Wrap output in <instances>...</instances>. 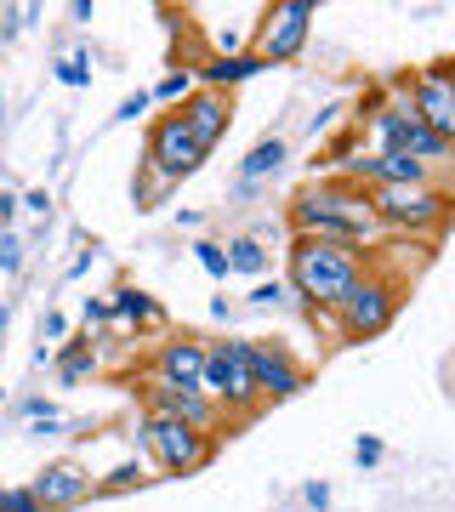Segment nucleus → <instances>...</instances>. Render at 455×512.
<instances>
[{
	"mask_svg": "<svg viewBox=\"0 0 455 512\" xmlns=\"http://www.w3.org/2000/svg\"><path fill=\"white\" fill-rule=\"evenodd\" d=\"M200 376H205V336H165L148 359V382L200 387Z\"/></svg>",
	"mask_w": 455,
	"mask_h": 512,
	"instance_id": "ddd939ff",
	"label": "nucleus"
},
{
	"mask_svg": "<svg viewBox=\"0 0 455 512\" xmlns=\"http://www.w3.org/2000/svg\"><path fill=\"white\" fill-rule=\"evenodd\" d=\"M18 416H29V427H35V421H63V416H57V404H52V399H40V393L18 399Z\"/></svg>",
	"mask_w": 455,
	"mask_h": 512,
	"instance_id": "bb28decb",
	"label": "nucleus"
},
{
	"mask_svg": "<svg viewBox=\"0 0 455 512\" xmlns=\"http://www.w3.org/2000/svg\"><path fill=\"white\" fill-rule=\"evenodd\" d=\"M245 359H251L256 399H268V404H285V399H296V393L308 387V370L296 365V353L285 348V342H262V336H256Z\"/></svg>",
	"mask_w": 455,
	"mask_h": 512,
	"instance_id": "9d476101",
	"label": "nucleus"
},
{
	"mask_svg": "<svg viewBox=\"0 0 455 512\" xmlns=\"http://www.w3.org/2000/svg\"><path fill=\"white\" fill-rule=\"evenodd\" d=\"M131 439H137V450H143L165 478H188V473H200V467L217 461V439H211V433H194V427L165 421V416H154V410L137 416Z\"/></svg>",
	"mask_w": 455,
	"mask_h": 512,
	"instance_id": "7ed1b4c3",
	"label": "nucleus"
},
{
	"mask_svg": "<svg viewBox=\"0 0 455 512\" xmlns=\"http://www.w3.org/2000/svg\"><path fill=\"white\" fill-rule=\"evenodd\" d=\"M410 114H416L427 131H438L444 143L455 148V63H433L410 80Z\"/></svg>",
	"mask_w": 455,
	"mask_h": 512,
	"instance_id": "1a4fd4ad",
	"label": "nucleus"
},
{
	"mask_svg": "<svg viewBox=\"0 0 455 512\" xmlns=\"http://www.w3.org/2000/svg\"><path fill=\"white\" fill-rule=\"evenodd\" d=\"M109 308H114V319H120L126 330H154V325H165V308L143 291V285H120V291L109 296Z\"/></svg>",
	"mask_w": 455,
	"mask_h": 512,
	"instance_id": "dca6fc26",
	"label": "nucleus"
},
{
	"mask_svg": "<svg viewBox=\"0 0 455 512\" xmlns=\"http://www.w3.org/2000/svg\"><path fill=\"white\" fill-rule=\"evenodd\" d=\"M177 114H182V126H188V137L211 154V148L228 137V126H234V97L194 86V97H188V103H177Z\"/></svg>",
	"mask_w": 455,
	"mask_h": 512,
	"instance_id": "4468645a",
	"label": "nucleus"
},
{
	"mask_svg": "<svg viewBox=\"0 0 455 512\" xmlns=\"http://www.w3.org/2000/svg\"><path fill=\"white\" fill-rule=\"evenodd\" d=\"M23 268V239L12 228H0V274H18Z\"/></svg>",
	"mask_w": 455,
	"mask_h": 512,
	"instance_id": "a878e982",
	"label": "nucleus"
},
{
	"mask_svg": "<svg viewBox=\"0 0 455 512\" xmlns=\"http://www.w3.org/2000/svg\"><path fill=\"white\" fill-rule=\"evenodd\" d=\"M393 313H399V285L382 279V274H364L359 285L342 296V308H336L342 342H370V336H382V330L393 325Z\"/></svg>",
	"mask_w": 455,
	"mask_h": 512,
	"instance_id": "0eeeda50",
	"label": "nucleus"
},
{
	"mask_svg": "<svg viewBox=\"0 0 455 512\" xmlns=\"http://www.w3.org/2000/svg\"><path fill=\"white\" fill-rule=\"evenodd\" d=\"M131 194H137V211H154V205H160L165 194H171V183H165V177H154V171H148V183H143V188H131Z\"/></svg>",
	"mask_w": 455,
	"mask_h": 512,
	"instance_id": "cd10ccee",
	"label": "nucleus"
},
{
	"mask_svg": "<svg viewBox=\"0 0 455 512\" xmlns=\"http://www.w3.org/2000/svg\"><path fill=\"white\" fill-rule=\"evenodd\" d=\"M40 342H69V319L57 308H46V319H40Z\"/></svg>",
	"mask_w": 455,
	"mask_h": 512,
	"instance_id": "c756f323",
	"label": "nucleus"
},
{
	"mask_svg": "<svg viewBox=\"0 0 455 512\" xmlns=\"http://www.w3.org/2000/svg\"><path fill=\"white\" fill-rule=\"evenodd\" d=\"M313 18H319L313 0H273V6H262V29H256L251 57H262L268 69L273 63H296L313 35Z\"/></svg>",
	"mask_w": 455,
	"mask_h": 512,
	"instance_id": "423d86ee",
	"label": "nucleus"
},
{
	"mask_svg": "<svg viewBox=\"0 0 455 512\" xmlns=\"http://www.w3.org/2000/svg\"><path fill=\"white\" fill-rule=\"evenodd\" d=\"M0 512H40L29 484H0Z\"/></svg>",
	"mask_w": 455,
	"mask_h": 512,
	"instance_id": "393cba45",
	"label": "nucleus"
},
{
	"mask_svg": "<svg viewBox=\"0 0 455 512\" xmlns=\"http://www.w3.org/2000/svg\"><path fill=\"white\" fill-rule=\"evenodd\" d=\"M57 80H63V86H74V92H80V86H91V57L86 52H69L63 63H57Z\"/></svg>",
	"mask_w": 455,
	"mask_h": 512,
	"instance_id": "b1692460",
	"label": "nucleus"
},
{
	"mask_svg": "<svg viewBox=\"0 0 455 512\" xmlns=\"http://www.w3.org/2000/svg\"><path fill=\"white\" fill-rule=\"evenodd\" d=\"M245 353H251V336H211L205 342V376H200V393H211L222 410H239V416H251L262 404Z\"/></svg>",
	"mask_w": 455,
	"mask_h": 512,
	"instance_id": "39448f33",
	"label": "nucleus"
},
{
	"mask_svg": "<svg viewBox=\"0 0 455 512\" xmlns=\"http://www.w3.org/2000/svg\"><path fill=\"white\" fill-rule=\"evenodd\" d=\"M23 211H35V217H52V194H46V188H35V194H23Z\"/></svg>",
	"mask_w": 455,
	"mask_h": 512,
	"instance_id": "473e14b6",
	"label": "nucleus"
},
{
	"mask_svg": "<svg viewBox=\"0 0 455 512\" xmlns=\"http://www.w3.org/2000/svg\"><path fill=\"white\" fill-rule=\"evenodd\" d=\"M91 370H97V342H91V336H74V342L57 348V382L63 387H80Z\"/></svg>",
	"mask_w": 455,
	"mask_h": 512,
	"instance_id": "a211bd4d",
	"label": "nucleus"
},
{
	"mask_svg": "<svg viewBox=\"0 0 455 512\" xmlns=\"http://www.w3.org/2000/svg\"><path fill=\"white\" fill-rule=\"evenodd\" d=\"M370 274V262L364 251L353 245H330V239H302L291 234V251H285V285L302 308L313 313H336L342 308V296Z\"/></svg>",
	"mask_w": 455,
	"mask_h": 512,
	"instance_id": "f03ea898",
	"label": "nucleus"
},
{
	"mask_svg": "<svg viewBox=\"0 0 455 512\" xmlns=\"http://www.w3.org/2000/svg\"><path fill=\"white\" fill-rule=\"evenodd\" d=\"M143 484H148V467H143V461H120L114 473L97 478V490H103V495H126V490H143Z\"/></svg>",
	"mask_w": 455,
	"mask_h": 512,
	"instance_id": "aec40b11",
	"label": "nucleus"
},
{
	"mask_svg": "<svg viewBox=\"0 0 455 512\" xmlns=\"http://www.w3.org/2000/svg\"><path fill=\"white\" fill-rule=\"evenodd\" d=\"M285 160H291V148H285V137H273V131H268V137H262V143H256L251 154H245V160H239V183H245V188H256L262 177H273V171H279Z\"/></svg>",
	"mask_w": 455,
	"mask_h": 512,
	"instance_id": "f3484780",
	"label": "nucleus"
},
{
	"mask_svg": "<svg viewBox=\"0 0 455 512\" xmlns=\"http://www.w3.org/2000/svg\"><path fill=\"white\" fill-rule=\"evenodd\" d=\"M382 456H387L382 439H359V444H353V461H359V467H376Z\"/></svg>",
	"mask_w": 455,
	"mask_h": 512,
	"instance_id": "2f4dec72",
	"label": "nucleus"
},
{
	"mask_svg": "<svg viewBox=\"0 0 455 512\" xmlns=\"http://www.w3.org/2000/svg\"><path fill=\"white\" fill-rule=\"evenodd\" d=\"M148 103H154V97H148V92H131L126 103L114 109V120H120V126H131V120H143V114H148Z\"/></svg>",
	"mask_w": 455,
	"mask_h": 512,
	"instance_id": "c85d7f7f",
	"label": "nucleus"
},
{
	"mask_svg": "<svg viewBox=\"0 0 455 512\" xmlns=\"http://www.w3.org/2000/svg\"><path fill=\"white\" fill-rule=\"evenodd\" d=\"M29 490H35L40 512H74L80 501L97 495V478H91L80 461H46V467L29 478Z\"/></svg>",
	"mask_w": 455,
	"mask_h": 512,
	"instance_id": "f8f14e48",
	"label": "nucleus"
},
{
	"mask_svg": "<svg viewBox=\"0 0 455 512\" xmlns=\"http://www.w3.org/2000/svg\"><path fill=\"white\" fill-rule=\"evenodd\" d=\"M91 325H114L109 296H86V330H91Z\"/></svg>",
	"mask_w": 455,
	"mask_h": 512,
	"instance_id": "7c9ffc66",
	"label": "nucleus"
},
{
	"mask_svg": "<svg viewBox=\"0 0 455 512\" xmlns=\"http://www.w3.org/2000/svg\"><path fill=\"white\" fill-rule=\"evenodd\" d=\"M228 251V274H245V279H268V245L256 234L234 239V245H222Z\"/></svg>",
	"mask_w": 455,
	"mask_h": 512,
	"instance_id": "6ab92c4d",
	"label": "nucleus"
},
{
	"mask_svg": "<svg viewBox=\"0 0 455 512\" xmlns=\"http://www.w3.org/2000/svg\"><path fill=\"white\" fill-rule=\"evenodd\" d=\"M370 211H376V222L382 228H393V234H438L444 222H450L455 211V194L444 183H421V188H370Z\"/></svg>",
	"mask_w": 455,
	"mask_h": 512,
	"instance_id": "20e7f679",
	"label": "nucleus"
},
{
	"mask_svg": "<svg viewBox=\"0 0 455 512\" xmlns=\"http://www.w3.org/2000/svg\"><path fill=\"white\" fill-rule=\"evenodd\" d=\"M0 404H6V387H0Z\"/></svg>",
	"mask_w": 455,
	"mask_h": 512,
	"instance_id": "c9c22d12",
	"label": "nucleus"
},
{
	"mask_svg": "<svg viewBox=\"0 0 455 512\" xmlns=\"http://www.w3.org/2000/svg\"><path fill=\"white\" fill-rule=\"evenodd\" d=\"M262 69H268V63H262V57H251V52H217L200 74H194V80H200L205 92H234V86L256 80Z\"/></svg>",
	"mask_w": 455,
	"mask_h": 512,
	"instance_id": "2eb2a0df",
	"label": "nucleus"
},
{
	"mask_svg": "<svg viewBox=\"0 0 455 512\" xmlns=\"http://www.w3.org/2000/svg\"><path fill=\"white\" fill-rule=\"evenodd\" d=\"M23 205H18V194L12 188H0V228H12V217H18Z\"/></svg>",
	"mask_w": 455,
	"mask_h": 512,
	"instance_id": "f704fd0d",
	"label": "nucleus"
},
{
	"mask_svg": "<svg viewBox=\"0 0 455 512\" xmlns=\"http://www.w3.org/2000/svg\"><path fill=\"white\" fill-rule=\"evenodd\" d=\"M143 404L154 410V416L182 421V427H194V433H211V439H217V427H222V404L211 399V393H200V387L148 382V387H143Z\"/></svg>",
	"mask_w": 455,
	"mask_h": 512,
	"instance_id": "9b49d317",
	"label": "nucleus"
},
{
	"mask_svg": "<svg viewBox=\"0 0 455 512\" xmlns=\"http://www.w3.org/2000/svg\"><path fill=\"white\" fill-rule=\"evenodd\" d=\"M194 262H200L211 279H228V251H222L217 239H194Z\"/></svg>",
	"mask_w": 455,
	"mask_h": 512,
	"instance_id": "5701e85b",
	"label": "nucleus"
},
{
	"mask_svg": "<svg viewBox=\"0 0 455 512\" xmlns=\"http://www.w3.org/2000/svg\"><path fill=\"white\" fill-rule=\"evenodd\" d=\"M291 228L302 239H330V245H353V251H370L382 239V222L370 211V188L347 183V177L302 188L291 200Z\"/></svg>",
	"mask_w": 455,
	"mask_h": 512,
	"instance_id": "f257e3e1",
	"label": "nucleus"
},
{
	"mask_svg": "<svg viewBox=\"0 0 455 512\" xmlns=\"http://www.w3.org/2000/svg\"><path fill=\"white\" fill-rule=\"evenodd\" d=\"M205 160H211V154H205L194 137H188V126H182L177 109L160 114V120L148 126V171H154V177H165L171 188H177L182 177H194Z\"/></svg>",
	"mask_w": 455,
	"mask_h": 512,
	"instance_id": "6e6552de",
	"label": "nucleus"
},
{
	"mask_svg": "<svg viewBox=\"0 0 455 512\" xmlns=\"http://www.w3.org/2000/svg\"><path fill=\"white\" fill-rule=\"evenodd\" d=\"M245 302H251V308H285V302H291V285H285V279H256Z\"/></svg>",
	"mask_w": 455,
	"mask_h": 512,
	"instance_id": "4be33fe9",
	"label": "nucleus"
},
{
	"mask_svg": "<svg viewBox=\"0 0 455 512\" xmlns=\"http://www.w3.org/2000/svg\"><path fill=\"white\" fill-rule=\"evenodd\" d=\"M302 501H308V507H319V512H325V507H330V484H325V478H313L308 490H302Z\"/></svg>",
	"mask_w": 455,
	"mask_h": 512,
	"instance_id": "72a5a7b5",
	"label": "nucleus"
},
{
	"mask_svg": "<svg viewBox=\"0 0 455 512\" xmlns=\"http://www.w3.org/2000/svg\"><path fill=\"white\" fill-rule=\"evenodd\" d=\"M148 97H160V103H188V97H194V69H171Z\"/></svg>",
	"mask_w": 455,
	"mask_h": 512,
	"instance_id": "412c9836",
	"label": "nucleus"
}]
</instances>
